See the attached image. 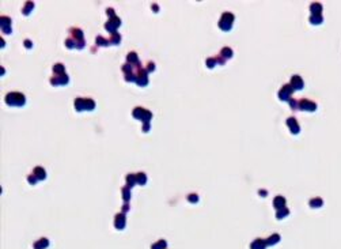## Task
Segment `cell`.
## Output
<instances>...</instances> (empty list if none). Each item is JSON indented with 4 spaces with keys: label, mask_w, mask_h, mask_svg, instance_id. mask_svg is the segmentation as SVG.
<instances>
[{
    "label": "cell",
    "mask_w": 341,
    "mask_h": 249,
    "mask_svg": "<svg viewBox=\"0 0 341 249\" xmlns=\"http://www.w3.org/2000/svg\"><path fill=\"white\" fill-rule=\"evenodd\" d=\"M25 95L20 93H10L6 95V102L11 106H22L25 105Z\"/></svg>",
    "instance_id": "cell-1"
},
{
    "label": "cell",
    "mask_w": 341,
    "mask_h": 249,
    "mask_svg": "<svg viewBox=\"0 0 341 249\" xmlns=\"http://www.w3.org/2000/svg\"><path fill=\"white\" fill-rule=\"evenodd\" d=\"M232 22H234V15L231 12H224L219 20V27L224 32H228L232 27Z\"/></svg>",
    "instance_id": "cell-2"
},
{
    "label": "cell",
    "mask_w": 341,
    "mask_h": 249,
    "mask_svg": "<svg viewBox=\"0 0 341 249\" xmlns=\"http://www.w3.org/2000/svg\"><path fill=\"white\" fill-rule=\"evenodd\" d=\"M151 112L147 110V109H143V108H135L133 109V117L135 119L141 120L143 123H148L149 119H151Z\"/></svg>",
    "instance_id": "cell-3"
},
{
    "label": "cell",
    "mask_w": 341,
    "mask_h": 249,
    "mask_svg": "<svg viewBox=\"0 0 341 249\" xmlns=\"http://www.w3.org/2000/svg\"><path fill=\"white\" fill-rule=\"evenodd\" d=\"M294 87L291 86V84H286V86H283L281 87V90H280V93H279V97H280V99H283V101H290V97L291 94L294 93Z\"/></svg>",
    "instance_id": "cell-4"
},
{
    "label": "cell",
    "mask_w": 341,
    "mask_h": 249,
    "mask_svg": "<svg viewBox=\"0 0 341 249\" xmlns=\"http://www.w3.org/2000/svg\"><path fill=\"white\" fill-rule=\"evenodd\" d=\"M136 83L139 86H145L148 83V79H147V70H144L143 67L139 68V72L136 75Z\"/></svg>",
    "instance_id": "cell-5"
},
{
    "label": "cell",
    "mask_w": 341,
    "mask_h": 249,
    "mask_svg": "<svg viewBox=\"0 0 341 249\" xmlns=\"http://www.w3.org/2000/svg\"><path fill=\"white\" fill-rule=\"evenodd\" d=\"M121 26V19H118L117 16H114V18H110V20L106 23V30H109V32H113L116 33V30H117L118 27Z\"/></svg>",
    "instance_id": "cell-6"
},
{
    "label": "cell",
    "mask_w": 341,
    "mask_h": 249,
    "mask_svg": "<svg viewBox=\"0 0 341 249\" xmlns=\"http://www.w3.org/2000/svg\"><path fill=\"white\" fill-rule=\"evenodd\" d=\"M315 108H317V105L313 101H310V99H300L299 101V109H302V110L313 112L315 110Z\"/></svg>",
    "instance_id": "cell-7"
},
{
    "label": "cell",
    "mask_w": 341,
    "mask_h": 249,
    "mask_svg": "<svg viewBox=\"0 0 341 249\" xmlns=\"http://www.w3.org/2000/svg\"><path fill=\"white\" fill-rule=\"evenodd\" d=\"M114 226H116V229H118V230H122L125 227V215H124V214H117V215H116Z\"/></svg>",
    "instance_id": "cell-8"
},
{
    "label": "cell",
    "mask_w": 341,
    "mask_h": 249,
    "mask_svg": "<svg viewBox=\"0 0 341 249\" xmlns=\"http://www.w3.org/2000/svg\"><path fill=\"white\" fill-rule=\"evenodd\" d=\"M287 125L290 127V129H291V132L292 134H299V131H300V128H299V124H298V121L294 119V117H290V119L287 120Z\"/></svg>",
    "instance_id": "cell-9"
},
{
    "label": "cell",
    "mask_w": 341,
    "mask_h": 249,
    "mask_svg": "<svg viewBox=\"0 0 341 249\" xmlns=\"http://www.w3.org/2000/svg\"><path fill=\"white\" fill-rule=\"evenodd\" d=\"M51 83L53 84V86H57V84H67L68 83V76L64 74V75H57L55 78H52V80H51Z\"/></svg>",
    "instance_id": "cell-10"
},
{
    "label": "cell",
    "mask_w": 341,
    "mask_h": 249,
    "mask_svg": "<svg viewBox=\"0 0 341 249\" xmlns=\"http://www.w3.org/2000/svg\"><path fill=\"white\" fill-rule=\"evenodd\" d=\"M291 86L294 87V90H300L303 87V80L300 76L298 75H295L292 76V79H291Z\"/></svg>",
    "instance_id": "cell-11"
},
{
    "label": "cell",
    "mask_w": 341,
    "mask_h": 249,
    "mask_svg": "<svg viewBox=\"0 0 341 249\" xmlns=\"http://www.w3.org/2000/svg\"><path fill=\"white\" fill-rule=\"evenodd\" d=\"M0 23H1V29H3V32L6 33V34H10V33H11V27H8V25H11V19H10V18L3 16V18L0 19Z\"/></svg>",
    "instance_id": "cell-12"
},
{
    "label": "cell",
    "mask_w": 341,
    "mask_h": 249,
    "mask_svg": "<svg viewBox=\"0 0 341 249\" xmlns=\"http://www.w3.org/2000/svg\"><path fill=\"white\" fill-rule=\"evenodd\" d=\"M69 34H72V37H71V38H74V40H76V41H83V32H82V30L72 27L69 30Z\"/></svg>",
    "instance_id": "cell-13"
},
{
    "label": "cell",
    "mask_w": 341,
    "mask_h": 249,
    "mask_svg": "<svg viewBox=\"0 0 341 249\" xmlns=\"http://www.w3.org/2000/svg\"><path fill=\"white\" fill-rule=\"evenodd\" d=\"M75 109L78 112L86 110V99L84 98H76L75 99Z\"/></svg>",
    "instance_id": "cell-14"
},
{
    "label": "cell",
    "mask_w": 341,
    "mask_h": 249,
    "mask_svg": "<svg viewBox=\"0 0 341 249\" xmlns=\"http://www.w3.org/2000/svg\"><path fill=\"white\" fill-rule=\"evenodd\" d=\"M33 174H34L35 177H37V180H45L46 178V173H45V170L42 169V167H35L34 172H33Z\"/></svg>",
    "instance_id": "cell-15"
},
{
    "label": "cell",
    "mask_w": 341,
    "mask_h": 249,
    "mask_svg": "<svg viewBox=\"0 0 341 249\" xmlns=\"http://www.w3.org/2000/svg\"><path fill=\"white\" fill-rule=\"evenodd\" d=\"M126 57H128V63H129V64H132V65L135 64V65H137V67L140 65V63H139V57H137V53H135V52H132V53H128V56H126Z\"/></svg>",
    "instance_id": "cell-16"
},
{
    "label": "cell",
    "mask_w": 341,
    "mask_h": 249,
    "mask_svg": "<svg viewBox=\"0 0 341 249\" xmlns=\"http://www.w3.org/2000/svg\"><path fill=\"white\" fill-rule=\"evenodd\" d=\"M273 206L277 210L284 208V206H286V199L283 198V196H277V198L273 200Z\"/></svg>",
    "instance_id": "cell-17"
},
{
    "label": "cell",
    "mask_w": 341,
    "mask_h": 249,
    "mask_svg": "<svg viewBox=\"0 0 341 249\" xmlns=\"http://www.w3.org/2000/svg\"><path fill=\"white\" fill-rule=\"evenodd\" d=\"M48 245H49L48 238H41V240H38V241L34 244V249H45V248H48Z\"/></svg>",
    "instance_id": "cell-18"
},
{
    "label": "cell",
    "mask_w": 341,
    "mask_h": 249,
    "mask_svg": "<svg viewBox=\"0 0 341 249\" xmlns=\"http://www.w3.org/2000/svg\"><path fill=\"white\" fill-rule=\"evenodd\" d=\"M310 11L313 15H321V11H322V6L318 3H313L311 7H310Z\"/></svg>",
    "instance_id": "cell-19"
},
{
    "label": "cell",
    "mask_w": 341,
    "mask_h": 249,
    "mask_svg": "<svg viewBox=\"0 0 341 249\" xmlns=\"http://www.w3.org/2000/svg\"><path fill=\"white\" fill-rule=\"evenodd\" d=\"M265 246H267V241L264 240H255L251 244V249H265Z\"/></svg>",
    "instance_id": "cell-20"
},
{
    "label": "cell",
    "mask_w": 341,
    "mask_h": 249,
    "mask_svg": "<svg viewBox=\"0 0 341 249\" xmlns=\"http://www.w3.org/2000/svg\"><path fill=\"white\" fill-rule=\"evenodd\" d=\"M137 182V180H136V174H128L126 176V184L128 185L126 186H129V188H132V186L135 185Z\"/></svg>",
    "instance_id": "cell-21"
},
{
    "label": "cell",
    "mask_w": 341,
    "mask_h": 249,
    "mask_svg": "<svg viewBox=\"0 0 341 249\" xmlns=\"http://www.w3.org/2000/svg\"><path fill=\"white\" fill-rule=\"evenodd\" d=\"M53 72L57 74V75H64L65 74V68H64L63 64H56V65H53Z\"/></svg>",
    "instance_id": "cell-22"
},
{
    "label": "cell",
    "mask_w": 341,
    "mask_h": 249,
    "mask_svg": "<svg viewBox=\"0 0 341 249\" xmlns=\"http://www.w3.org/2000/svg\"><path fill=\"white\" fill-rule=\"evenodd\" d=\"M322 204H323V202H322L321 198H315V199H311V200H310V207H313V208L321 207Z\"/></svg>",
    "instance_id": "cell-23"
},
{
    "label": "cell",
    "mask_w": 341,
    "mask_h": 249,
    "mask_svg": "<svg viewBox=\"0 0 341 249\" xmlns=\"http://www.w3.org/2000/svg\"><path fill=\"white\" fill-rule=\"evenodd\" d=\"M279 241H280V236H279V234H273V236H271V237L267 240V245H274V244H277Z\"/></svg>",
    "instance_id": "cell-24"
},
{
    "label": "cell",
    "mask_w": 341,
    "mask_h": 249,
    "mask_svg": "<svg viewBox=\"0 0 341 249\" xmlns=\"http://www.w3.org/2000/svg\"><path fill=\"white\" fill-rule=\"evenodd\" d=\"M220 56H222V57H224V60H226V59H231L232 51L230 49V48H223V49H222V52H220Z\"/></svg>",
    "instance_id": "cell-25"
},
{
    "label": "cell",
    "mask_w": 341,
    "mask_h": 249,
    "mask_svg": "<svg viewBox=\"0 0 341 249\" xmlns=\"http://www.w3.org/2000/svg\"><path fill=\"white\" fill-rule=\"evenodd\" d=\"M122 198H124V200H125L126 203L129 202V199H131V188L129 186H124V188H122Z\"/></svg>",
    "instance_id": "cell-26"
},
{
    "label": "cell",
    "mask_w": 341,
    "mask_h": 249,
    "mask_svg": "<svg viewBox=\"0 0 341 249\" xmlns=\"http://www.w3.org/2000/svg\"><path fill=\"white\" fill-rule=\"evenodd\" d=\"M120 41H121V37L118 36L117 33H113V36L110 37V40H109V45L112 44V45H117V44H120Z\"/></svg>",
    "instance_id": "cell-27"
},
{
    "label": "cell",
    "mask_w": 341,
    "mask_h": 249,
    "mask_svg": "<svg viewBox=\"0 0 341 249\" xmlns=\"http://www.w3.org/2000/svg\"><path fill=\"white\" fill-rule=\"evenodd\" d=\"M136 180H137V184L144 185L145 182H147V176H145L144 173H137L136 174Z\"/></svg>",
    "instance_id": "cell-28"
},
{
    "label": "cell",
    "mask_w": 341,
    "mask_h": 249,
    "mask_svg": "<svg viewBox=\"0 0 341 249\" xmlns=\"http://www.w3.org/2000/svg\"><path fill=\"white\" fill-rule=\"evenodd\" d=\"M290 214V211H288V208H280V210H277V214H276V217H277V219H281V218H284V217H287Z\"/></svg>",
    "instance_id": "cell-29"
},
{
    "label": "cell",
    "mask_w": 341,
    "mask_h": 249,
    "mask_svg": "<svg viewBox=\"0 0 341 249\" xmlns=\"http://www.w3.org/2000/svg\"><path fill=\"white\" fill-rule=\"evenodd\" d=\"M322 15H311L310 16V22L313 25H319V23H322Z\"/></svg>",
    "instance_id": "cell-30"
},
{
    "label": "cell",
    "mask_w": 341,
    "mask_h": 249,
    "mask_svg": "<svg viewBox=\"0 0 341 249\" xmlns=\"http://www.w3.org/2000/svg\"><path fill=\"white\" fill-rule=\"evenodd\" d=\"M95 41H97V45H98V46H106V45H109V41L105 40V38L101 37V36L97 37V40Z\"/></svg>",
    "instance_id": "cell-31"
},
{
    "label": "cell",
    "mask_w": 341,
    "mask_h": 249,
    "mask_svg": "<svg viewBox=\"0 0 341 249\" xmlns=\"http://www.w3.org/2000/svg\"><path fill=\"white\" fill-rule=\"evenodd\" d=\"M33 8H34V3H32V1H27V3H26V6H25V8H23V14H25V15H29V12L32 11Z\"/></svg>",
    "instance_id": "cell-32"
},
{
    "label": "cell",
    "mask_w": 341,
    "mask_h": 249,
    "mask_svg": "<svg viewBox=\"0 0 341 249\" xmlns=\"http://www.w3.org/2000/svg\"><path fill=\"white\" fill-rule=\"evenodd\" d=\"M165 248H166V241L165 240H161V241H158L155 245H152L151 249H165Z\"/></svg>",
    "instance_id": "cell-33"
},
{
    "label": "cell",
    "mask_w": 341,
    "mask_h": 249,
    "mask_svg": "<svg viewBox=\"0 0 341 249\" xmlns=\"http://www.w3.org/2000/svg\"><path fill=\"white\" fill-rule=\"evenodd\" d=\"M205 63H207V65H208L209 68H212L216 63H218V59H216V57H212V59H208L207 61H205Z\"/></svg>",
    "instance_id": "cell-34"
},
{
    "label": "cell",
    "mask_w": 341,
    "mask_h": 249,
    "mask_svg": "<svg viewBox=\"0 0 341 249\" xmlns=\"http://www.w3.org/2000/svg\"><path fill=\"white\" fill-rule=\"evenodd\" d=\"M290 105H291V108H292L294 110L299 109V102L298 101H295V99H290Z\"/></svg>",
    "instance_id": "cell-35"
},
{
    "label": "cell",
    "mask_w": 341,
    "mask_h": 249,
    "mask_svg": "<svg viewBox=\"0 0 341 249\" xmlns=\"http://www.w3.org/2000/svg\"><path fill=\"white\" fill-rule=\"evenodd\" d=\"M188 200L190 203H196V202H199V196H197V195H189Z\"/></svg>",
    "instance_id": "cell-36"
},
{
    "label": "cell",
    "mask_w": 341,
    "mask_h": 249,
    "mask_svg": "<svg viewBox=\"0 0 341 249\" xmlns=\"http://www.w3.org/2000/svg\"><path fill=\"white\" fill-rule=\"evenodd\" d=\"M29 182H30V184H35V182H37V177H35L34 174H30V176H29Z\"/></svg>",
    "instance_id": "cell-37"
},
{
    "label": "cell",
    "mask_w": 341,
    "mask_h": 249,
    "mask_svg": "<svg viewBox=\"0 0 341 249\" xmlns=\"http://www.w3.org/2000/svg\"><path fill=\"white\" fill-rule=\"evenodd\" d=\"M155 70V64L154 63H148V65H147V72H151Z\"/></svg>",
    "instance_id": "cell-38"
},
{
    "label": "cell",
    "mask_w": 341,
    "mask_h": 249,
    "mask_svg": "<svg viewBox=\"0 0 341 249\" xmlns=\"http://www.w3.org/2000/svg\"><path fill=\"white\" fill-rule=\"evenodd\" d=\"M106 12H107V15H109L110 18H114V16H116V15H114V10H113V8H107V10H106Z\"/></svg>",
    "instance_id": "cell-39"
},
{
    "label": "cell",
    "mask_w": 341,
    "mask_h": 249,
    "mask_svg": "<svg viewBox=\"0 0 341 249\" xmlns=\"http://www.w3.org/2000/svg\"><path fill=\"white\" fill-rule=\"evenodd\" d=\"M129 211V206H128V203L126 204H124V207H122V214H125Z\"/></svg>",
    "instance_id": "cell-40"
},
{
    "label": "cell",
    "mask_w": 341,
    "mask_h": 249,
    "mask_svg": "<svg viewBox=\"0 0 341 249\" xmlns=\"http://www.w3.org/2000/svg\"><path fill=\"white\" fill-rule=\"evenodd\" d=\"M25 45H26V48H27V49H30V48H32V42H30V41H25Z\"/></svg>",
    "instance_id": "cell-41"
},
{
    "label": "cell",
    "mask_w": 341,
    "mask_h": 249,
    "mask_svg": "<svg viewBox=\"0 0 341 249\" xmlns=\"http://www.w3.org/2000/svg\"><path fill=\"white\" fill-rule=\"evenodd\" d=\"M148 128H149V124L148 123H144V128H143V131H144V132H147V131H148Z\"/></svg>",
    "instance_id": "cell-42"
},
{
    "label": "cell",
    "mask_w": 341,
    "mask_h": 249,
    "mask_svg": "<svg viewBox=\"0 0 341 249\" xmlns=\"http://www.w3.org/2000/svg\"><path fill=\"white\" fill-rule=\"evenodd\" d=\"M260 195H262V196H265V195H267V191H260Z\"/></svg>",
    "instance_id": "cell-43"
}]
</instances>
